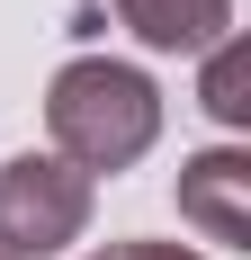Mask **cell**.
I'll use <instances>...</instances> for the list:
<instances>
[{
  "instance_id": "cell-1",
  "label": "cell",
  "mask_w": 251,
  "mask_h": 260,
  "mask_svg": "<svg viewBox=\"0 0 251 260\" xmlns=\"http://www.w3.org/2000/svg\"><path fill=\"white\" fill-rule=\"evenodd\" d=\"M45 135H54V153L72 171H135L152 153V135H162V90L135 63L81 54L45 90Z\"/></svg>"
},
{
  "instance_id": "cell-2",
  "label": "cell",
  "mask_w": 251,
  "mask_h": 260,
  "mask_svg": "<svg viewBox=\"0 0 251 260\" xmlns=\"http://www.w3.org/2000/svg\"><path fill=\"white\" fill-rule=\"evenodd\" d=\"M90 234V171L63 153H9L0 161V260H54Z\"/></svg>"
},
{
  "instance_id": "cell-3",
  "label": "cell",
  "mask_w": 251,
  "mask_h": 260,
  "mask_svg": "<svg viewBox=\"0 0 251 260\" xmlns=\"http://www.w3.org/2000/svg\"><path fill=\"white\" fill-rule=\"evenodd\" d=\"M251 153H233V144H215V153H189L179 161V215L198 224L206 242H251Z\"/></svg>"
},
{
  "instance_id": "cell-4",
  "label": "cell",
  "mask_w": 251,
  "mask_h": 260,
  "mask_svg": "<svg viewBox=\"0 0 251 260\" xmlns=\"http://www.w3.org/2000/svg\"><path fill=\"white\" fill-rule=\"evenodd\" d=\"M117 18L152 54H206V45H225L233 0H117Z\"/></svg>"
},
{
  "instance_id": "cell-5",
  "label": "cell",
  "mask_w": 251,
  "mask_h": 260,
  "mask_svg": "<svg viewBox=\"0 0 251 260\" xmlns=\"http://www.w3.org/2000/svg\"><path fill=\"white\" fill-rule=\"evenodd\" d=\"M215 63H206V117L215 126H242L251 99H242V45H206Z\"/></svg>"
},
{
  "instance_id": "cell-6",
  "label": "cell",
  "mask_w": 251,
  "mask_h": 260,
  "mask_svg": "<svg viewBox=\"0 0 251 260\" xmlns=\"http://www.w3.org/2000/svg\"><path fill=\"white\" fill-rule=\"evenodd\" d=\"M90 260H206V251H179V242H108Z\"/></svg>"
}]
</instances>
